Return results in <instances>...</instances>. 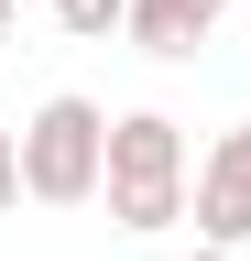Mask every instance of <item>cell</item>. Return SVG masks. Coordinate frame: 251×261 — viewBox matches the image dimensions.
I'll use <instances>...</instances> for the list:
<instances>
[{
  "label": "cell",
  "mask_w": 251,
  "mask_h": 261,
  "mask_svg": "<svg viewBox=\"0 0 251 261\" xmlns=\"http://www.w3.org/2000/svg\"><path fill=\"white\" fill-rule=\"evenodd\" d=\"M186 185H197V163H186V130L164 109H120L109 120V218L131 228V240H164L186 218Z\"/></svg>",
  "instance_id": "6da1fadb"
},
{
  "label": "cell",
  "mask_w": 251,
  "mask_h": 261,
  "mask_svg": "<svg viewBox=\"0 0 251 261\" xmlns=\"http://www.w3.org/2000/svg\"><path fill=\"white\" fill-rule=\"evenodd\" d=\"M186 261H240V250H208V240H197V250H186Z\"/></svg>",
  "instance_id": "ba28073f"
},
{
  "label": "cell",
  "mask_w": 251,
  "mask_h": 261,
  "mask_svg": "<svg viewBox=\"0 0 251 261\" xmlns=\"http://www.w3.org/2000/svg\"><path fill=\"white\" fill-rule=\"evenodd\" d=\"M230 152H240V163H251V120H240V130H230Z\"/></svg>",
  "instance_id": "52a82bcc"
},
{
  "label": "cell",
  "mask_w": 251,
  "mask_h": 261,
  "mask_svg": "<svg viewBox=\"0 0 251 261\" xmlns=\"http://www.w3.org/2000/svg\"><path fill=\"white\" fill-rule=\"evenodd\" d=\"M99 185H109V109L66 87L22 120V196L33 207H87Z\"/></svg>",
  "instance_id": "7a4b0ae2"
},
{
  "label": "cell",
  "mask_w": 251,
  "mask_h": 261,
  "mask_svg": "<svg viewBox=\"0 0 251 261\" xmlns=\"http://www.w3.org/2000/svg\"><path fill=\"white\" fill-rule=\"evenodd\" d=\"M11 11H22V0H0V33H11Z\"/></svg>",
  "instance_id": "9c48e42d"
},
{
  "label": "cell",
  "mask_w": 251,
  "mask_h": 261,
  "mask_svg": "<svg viewBox=\"0 0 251 261\" xmlns=\"http://www.w3.org/2000/svg\"><path fill=\"white\" fill-rule=\"evenodd\" d=\"M218 11H230V0H131V44L175 65V55H197L218 33Z\"/></svg>",
  "instance_id": "277c9868"
},
{
  "label": "cell",
  "mask_w": 251,
  "mask_h": 261,
  "mask_svg": "<svg viewBox=\"0 0 251 261\" xmlns=\"http://www.w3.org/2000/svg\"><path fill=\"white\" fill-rule=\"evenodd\" d=\"M22 207V130H0V218Z\"/></svg>",
  "instance_id": "8992f818"
},
{
  "label": "cell",
  "mask_w": 251,
  "mask_h": 261,
  "mask_svg": "<svg viewBox=\"0 0 251 261\" xmlns=\"http://www.w3.org/2000/svg\"><path fill=\"white\" fill-rule=\"evenodd\" d=\"M186 218H197V240L208 250H251V163L218 142L197 163V185H186Z\"/></svg>",
  "instance_id": "3957f363"
},
{
  "label": "cell",
  "mask_w": 251,
  "mask_h": 261,
  "mask_svg": "<svg viewBox=\"0 0 251 261\" xmlns=\"http://www.w3.org/2000/svg\"><path fill=\"white\" fill-rule=\"evenodd\" d=\"M55 22L77 44H109V33H131V0H55Z\"/></svg>",
  "instance_id": "5b68a950"
}]
</instances>
